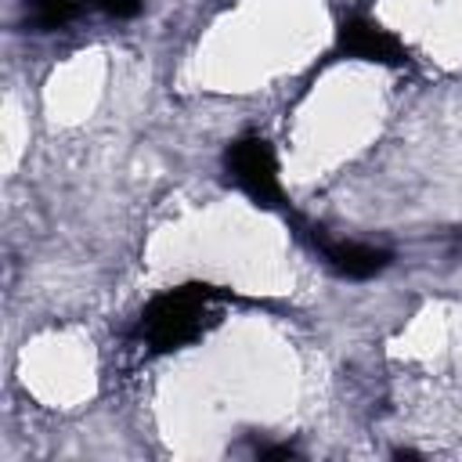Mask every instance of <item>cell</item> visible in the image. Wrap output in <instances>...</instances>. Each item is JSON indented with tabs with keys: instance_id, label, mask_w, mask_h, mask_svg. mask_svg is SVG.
I'll return each instance as SVG.
<instances>
[{
	"instance_id": "277c9868",
	"label": "cell",
	"mask_w": 462,
	"mask_h": 462,
	"mask_svg": "<svg viewBox=\"0 0 462 462\" xmlns=\"http://www.w3.org/2000/svg\"><path fill=\"white\" fill-rule=\"evenodd\" d=\"M325 256L346 278H372V274H379L390 263L386 249L361 245V242H325Z\"/></svg>"
},
{
	"instance_id": "5b68a950",
	"label": "cell",
	"mask_w": 462,
	"mask_h": 462,
	"mask_svg": "<svg viewBox=\"0 0 462 462\" xmlns=\"http://www.w3.org/2000/svg\"><path fill=\"white\" fill-rule=\"evenodd\" d=\"M25 7H29V25L40 32L65 25L76 14V0H25Z\"/></svg>"
},
{
	"instance_id": "6da1fadb",
	"label": "cell",
	"mask_w": 462,
	"mask_h": 462,
	"mask_svg": "<svg viewBox=\"0 0 462 462\" xmlns=\"http://www.w3.org/2000/svg\"><path fill=\"white\" fill-rule=\"evenodd\" d=\"M202 314H206V292H199V285H191V289H177V292L159 296L144 310L141 328L155 350H170L202 328Z\"/></svg>"
},
{
	"instance_id": "7a4b0ae2",
	"label": "cell",
	"mask_w": 462,
	"mask_h": 462,
	"mask_svg": "<svg viewBox=\"0 0 462 462\" xmlns=\"http://www.w3.org/2000/svg\"><path fill=\"white\" fill-rule=\"evenodd\" d=\"M227 170L235 177V184L256 199L260 206H278L282 202V188H278V166H274V152L263 137H242L227 148Z\"/></svg>"
},
{
	"instance_id": "3957f363",
	"label": "cell",
	"mask_w": 462,
	"mask_h": 462,
	"mask_svg": "<svg viewBox=\"0 0 462 462\" xmlns=\"http://www.w3.org/2000/svg\"><path fill=\"white\" fill-rule=\"evenodd\" d=\"M339 43H343V51H350L354 58H365V61H383V65H401L404 61L401 40L390 36L386 29H379L375 22H365V18L346 22L343 32H339Z\"/></svg>"
},
{
	"instance_id": "8992f818",
	"label": "cell",
	"mask_w": 462,
	"mask_h": 462,
	"mask_svg": "<svg viewBox=\"0 0 462 462\" xmlns=\"http://www.w3.org/2000/svg\"><path fill=\"white\" fill-rule=\"evenodd\" d=\"M97 7L112 18H134L141 14V0H97Z\"/></svg>"
}]
</instances>
